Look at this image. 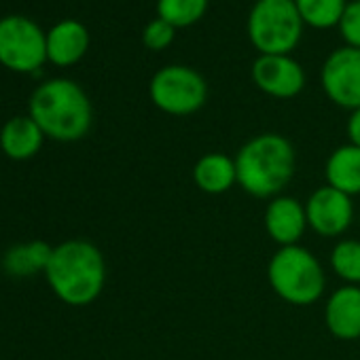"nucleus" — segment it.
<instances>
[{"label": "nucleus", "instance_id": "39448f33", "mask_svg": "<svg viewBox=\"0 0 360 360\" xmlns=\"http://www.w3.org/2000/svg\"><path fill=\"white\" fill-rule=\"evenodd\" d=\"M301 32L303 20L295 0H257L248 15V37L261 56H288Z\"/></svg>", "mask_w": 360, "mask_h": 360}, {"label": "nucleus", "instance_id": "5701e85b", "mask_svg": "<svg viewBox=\"0 0 360 360\" xmlns=\"http://www.w3.org/2000/svg\"><path fill=\"white\" fill-rule=\"evenodd\" d=\"M347 138L352 144L360 146V108L352 110V115L347 119Z\"/></svg>", "mask_w": 360, "mask_h": 360}, {"label": "nucleus", "instance_id": "ddd939ff", "mask_svg": "<svg viewBox=\"0 0 360 360\" xmlns=\"http://www.w3.org/2000/svg\"><path fill=\"white\" fill-rule=\"evenodd\" d=\"M89 47V32L77 20H64L47 32V60L56 66L77 64Z\"/></svg>", "mask_w": 360, "mask_h": 360}, {"label": "nucleus", "instance_id": "f257e3e1", "mask_svg": "<svg viewBox=\"0 0 360 360\" xmlns=\"http://www.w3.org/2000/svg\"><path fill=\"white\" fill-rule=\"evenodd\" d=\"M238 185L252 198L274 200L284 193L297 169L292 142L282 134H259L236 153Z\"/></svg>", "mask_w": 360, "mask_h": 360}, {"label": "nucleus", "instance_id": "4be33fe9", "mask_svg": "<svg viewBox=\"0 0 360 360\" xmlns=\"http://www.w3.org/2000/svg\"><path fill=\"white\" fill-rule=\"evenodd\" d=\"M174 34H176V28L169 26L167 22H163L161 18L153 20L146 24L144 28V34H142V41L148 49L153 51H161L165 49L172 41H174Z\"/></svg>", "mask_w": 360, "mask_h": 360}, {"label": "nucleus", "instance_id": "aec40b11", "mask_svg": "<svg viewBox=\"0 0 360 360\" xmlns=\"http://www.w3.org/2000/svg\"><path fill=\"white\" fill-rule=\"evenodd\" d=\"M208 0H157V13L174 28H187L206 15Z\"/></svg>", "mask_w": 360, "mask_h": 360}, {"label": "nucleus", "instance_id": "7ed1b4c3", "mask_svg": "<svg viewBox=\"0 0 360 360\" xmlns=\"http://www.w3.org/2000/svg\"><path fill=\"white\" fill-rule=\"evenodd\" d=\"M30 117L43 134L58 142H77L87 136L94 108L83 87L70 79H49L30 98Z\"/></svg>", "mask_w": 360, "mask_h": 360}, {"label": "nucleus", "instance_id": "a211bd4d", "mask_svg": "<svg viewBox=\"0 0 360 360\" xmlns=\"http://www.w3.org/2000/svg\"><path fill=\"white\" fill-rule=\"evenodd\" d=\"M330 271L345 284L360 286V240L343 238L339 240L328 255Z\"/></svg>", "mask_w": 360, "mask_h": 360}, {"label": "nucleus", "instance_id": "9d476101", "mask_svg": "<svg viewBox=\"0 0 360 360\" xmlns=\"http://www.w3.org/2000/svg\"><path fill=\"white\" fill-rule=\"evenodd\" d=\"M255 85L278 100L295 98L305 87V72L290 56H259L252 64Z\"/></svg>", "mask_w": 360, "mask_h": 360}, {"label": "nucleus", "instance_id": "f03ea898", "mask_svg": "<svg viewBox=\"0 0 360 360\" xmlns=\"http://www.w3.org/2000/svg\"><path fill=\"white\" fill-rule=\"evenodd\" d=\"M45 278L62 303L85 307L104 290L106 261L96 244L87 240H66L53 246Z\"/></svg>", "mask_w": 360, "mask_h": 360}, {"label": "nucleus", "instance_id": "dca6fc26", "mask_svg": "<svg viewBox=\"0 0 360 360\" xmlns=\"http://www.w3.org/2000/svg\"><path fill=\"white\" fill-rule=\"evenodd\" d=\"M326 185L354 198L360 195V146L347 142L337 146L324 163Z\"/></svg>", "mask_w": 360, "mask_h": 360}, {"label": "nucleus", "instance_id": "20e7f679", "mask_svg": "<svg viewBox=\"0 0 360 360\" xmlns=\"http://www.w3.org/2000/svg\"><path fill=\"white\" fill-rule=\"evenodd\" d=\"M271 290L286 303L305 307L322 299L326 274L318 257L301 244L282 246L267 263Z\"/></svg>", "mask_w": 360, "mask_h": 360}, {"label": "nucleus", "instance_id": "9b49d317", "mask_svg": "<svg viewBox=\"0 0 360 360\" xmlns=\"http://www.w3.org/2000/svg\"><path fill=\"white\" fill-rule=\"evenodd\" d=\"M263 225L271 242L282 246H295L303 240L307 231L305 204L290 195H278L267 202Z\"/></svg>", "mask_w": 360, "mask_h": 360}, {"label": "nucleus", "instance_id": "412c9836", "mask_svg": "<svg viewBox=\"0 0 360 360\" xmlns=\"http://www.w3.org/2000/svg\"><path fill=\"white\" fill-rule=\"evenodd\" d=\"M339 32L347 47L360 49V0H354V3L345 7L339 22Z\"/></svg>", "mask_w": 360, "mask_h": 360}, {"label": "nucleus", "instance_id": "6e6552de", "mask_svg": "<svg viewBox=\"0 0 360 360\" xmlns=\"http://www.w3.org/2000/svg\"><path fill=\"white\" fill-rule=\"evenodd\" d=\"M320 83L328 100L339 108L349 112L360 108V49H335L322 66Z\"/></svg>", "mask_w": 360, "mask_h": 360}, {"label": "nucleus", "instance_id": "6ab92c4d", "mask_svg": "<svg viewBox=\"0 0 360 360\" xmlns=\"http://www.w3.org/2000/svg\"><path fill=\"white\" fill-rule=\"evenodd\" d=\"M295 5L303 24L320 30L339 26L341 15L347 7L345 0H295Z\"/></svg>", "mask_w": 360, "mask_h": 360}, {"label": "nucleus", "instance_id": "b1692460", "mask_svg": "<svg viewBox=\"0 0 360 360\" xmlns=\"http://www.w3.org/2000/svg\"><path fill=\"white\" fill-rule=\"evenodd\" d=\"M358 223H360V214H358Z\"/></svg>", "mask_w": 360, "mask_h": 360}, {"label": "nucleus", "instance_id": "4468645a", "mask_svg": "<svg viewBox=\"0 0 360 360\" xmlns=\"http://www.w3.org/2000/svg\"><path fill=\"white\" fill-rule=\"evenodd\" d=\"M193 183L206 195H223L238 185L236 159L225 153H206L193 165Z\"/></svg>", "mask_w": 360, "mask_h": 360}, {"label": "nucleus", "instance_id": "0eeeda50", "mask_svg": "<svg viewBox=\"0 0 360 360\" xmlns=\"http://www.w3.org/2000/svg\"><path fill=\"white\" fill-rule=\"evenodd\" d=\"M47 60V34L24 15L0 20V64L15 72H39Z\"/></svg>", "mask_w": 360, "mask_h": 360}, {"label": "nucleus", "instance_id": "f8f14e48", "mask_svg": "<svg viewBox=\"0 0 360 360\" xmlns=\"http://www.w3.org/2000/svg\"><path fill=\"white\" fill-rule=\"evenodd\" d=\"M324 324L335 339H360V286L343 284L324 303Z\"/></svg>", "mask_w": 360, "mask_h": 360}, {"label": "nucleus", "instance_id": "f3484780", "mask_svg": "<svg viewBox=\"0 0 360 360\" xmlns=\"http://www.w3.org/2000/svg\"><path fill=\"white\" fill-rule=\"evenodd\" d=\"M53 246L43 240H34L28 244H18L9 248L3 257V269L13 278H28L47 271L51 261Z\"/></svg>", "mask_w": 360, "mask_h": 360}, {"label": "nucleus", "instance_id": "1a4fd4ad", "mask_svg": "<svg viewBox=\"0 0 360 360\" xmlns=\"http://www.w3.org/2000/svg\"><path fill=\"white\" fill-rule=\"evenodd\" d=\"M307 227L320 238H341L354 223L352 198L324 185L305 202Z\"/></svg>", "mask_w": 360, "mask_h": 360}, {"label": "nucleus", "instance_id": "423d86ee", "mask_svg": "<svg viewBox=\"0 0 360 360\" xmlns=\"http://www.w3.org/2000/svg\"><path fill=\"white\" fill-rule=\"evenodd\" d=\"M148 96L159 110L174 117H187L204 108L208 100V83L198 70L172 64L153 75Z\"/></svg>", "mask_w": 360, "mask_h": 360}, {"label": "nucleus", "instance_id": "2eb2a0df", "mask_svg": "<svg viewBox=\"0 0 360 360\" xmlns=\"http://www.w3.org/2000/svg\"><path fill=\"white\" fill-rule=\"evenodd\" d=\"M45 134L30 115L9 119L0 129V148L9 159L26 161L32 159L43 146Z\"/></svg>", "mask_w": 360, "mask_h": 360}]
</instances>
